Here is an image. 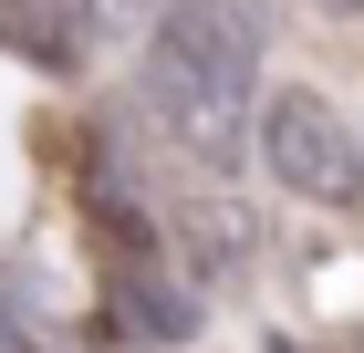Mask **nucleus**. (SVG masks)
<instances>
[{
	"instance_id": "obj_3",
	"label": "nucleus",
	"mask_w": 364,
	"mask_h": 353,
	"mask_svg": "<svg viewBox=\"0 0 364 353\" xmlns=\"http://www.w3.org/2000/svg\"><path fill=\"white\" fill-rule=\"evenodd\" d=\"M0 53H21L31 73H73L94 53L84 0H0Z\"/></svg>"
},
{
	"instance_id": "obj_1",
	"label": "nucleus",
	"mask_w": 364,
	"mask_h": 353,
	"mask_svg": "<svg viewBox=\"0 0 364 353\" xmlns=\"http://www.w3.org/2000/svg\"><path fill=\"white\" fill-rule=\"evenodd\" d=\"M146 114L188 166H240L260 136V31L240 0H167L146 31Z\"/></svg>"
},
{
	"instance_id": "obj_7",
	"label": "nucleus",
	"mask_w": 364,
	"mask_h": 353,
	"mask_svg": "<svg viewBox=\"0 0 364 353\" xmlns=\"http://www.w3.org/2000/svg\"><path fill=\"white\" fill-rule=\"evenodd\" d=\"M312 11H323V21H364V0H312Z\"/></svg>"
},
{
	"instance_id": "obj_4",
	"label": "nucleus",
	"mask_w": 364,
	"mask_h": 353,
	"mask_svg": "<svg viewBox=\"0 0 364 353\" xmlns=\"http://www.w3.org/2000/svg\"><path fill=\"white\" fill-rule=\"evenodd\" d=\"M114 291H125V312H114V322L136 332V343H188V332H198V301L177 291V281H136V271H125Z\"/></svg>"
},
{
	"instance_id": "obj_6",
	"label": "nucleus",
	"mask_w": 364,
	"mask_h": 353,
	"mask_svg": "<svg viewBox=\"0 0 364 353\" xmlns=\"http://www.w3.org/2000/svg\"><path fill=\"white\" fill-rule=\"evenodd\" d=\"M156 11H167V0H84L94 42H146V31H156Z\"/></svg>"
},
{
	"instance_id": "obj_5",
	"label": "nucleus",
	"mask_w": 364,
	"mask_h": 353,
	"mask_svg": "<svg viewBox=\"0 0 364 353\" xmlns=\"http://www.w3.org/2000/svg\"><path fill=\"white\" fill-rule=\"evenodd\" d=\"M198 260H208V271H219V260H250V208H240V197H198Z\"/></svg>"
},
{
	"instance_id": "obj_2",
	"label": "nucleus",
	"mask_w": 364,
	"mask_h": 353,
	"mask_svg": "<svg viewBox=\"0 0 364 353\" xmlns=\"http://www.w3.org/2000/svg\"><path fill=\"white\" fill-rule=\"evenodd\" d=\"M250 146H260V166H271L281 197H302V208H364V146H354V125L312 83H291V94L260 104Z\"/></svg>"
}]
</instances>
